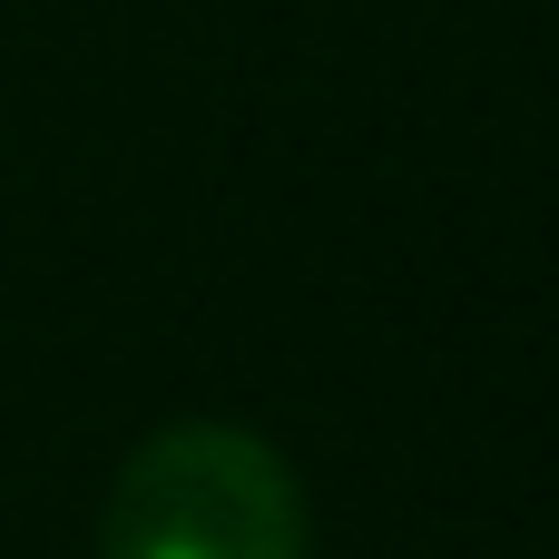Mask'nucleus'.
<instances>
[{"mask_svg":"<svg viewBox=\"0 0 559 559\" xmlns=\"http://www.w3.org/2000/svg\"><path fill=\"white\" fill-rule=\"evenodd\" d=\"M314 521L275 442L246 423L147 432L98 511V559H305Z\"/></svg>","mask_w":559,"mask_h":559,"instance_id":"1","label":"nucleus"}]
</instances>
